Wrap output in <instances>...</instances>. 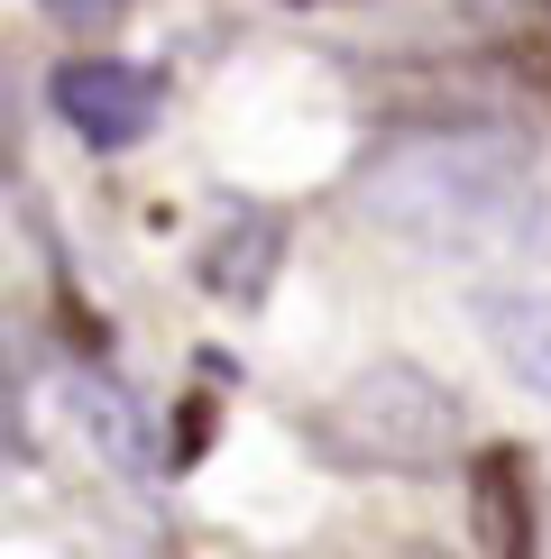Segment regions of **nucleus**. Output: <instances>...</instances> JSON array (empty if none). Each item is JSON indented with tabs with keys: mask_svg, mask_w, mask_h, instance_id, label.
<instances>
[{
	"mask_svg": "<svg viewBox=\"0 0 551 559\" xmlns=\"http://www.w3.org/2000/svg\"><path fill=\"white\" fill-rule=\"evenodd\" d=\"M359 212L432 258H551V175L515 129H423L367 156Z\"/></svg>",
	"mask_w": 551,
	"mask_h": 559,
	"instance_id": "f257e3e1",
	"label": "nucleus"
},
{
	"mask_svg": "<svg viewBox=\"0 0 551 559\" xmlns=\"http://www.w3.org/2000/svg\"><path fill=\"white\" fill-rule=\"evenodd\" d=\"M304 431H313V450L331 459V468L432 477V468H450L469 413H459V394L442 377H423L413 358H377V367H359V377L340 385Z\"/></svg>",
	"mask_w": 551,
	"mask_h": 559,
	"instance_id": "f03ea898",
	"label": "nucleus"
},
{
	"mask_svg": "<svg viewBox=\"0 0 551 559\" xmlns=\"http://www.w3.org/2000/svg\"><path fill=\"white\" fill-rule=\"evenodd\" d=\"M469 532H478V559H542L534 450H478L469 459Z\"/></svg>",
	"mask_w": 551,
	"mask_h": 559,
	"instance_id": "7ed1b4c3",
	"label": "nucleus"
},
{
	"mask_svg": "<svg viewBox=\"0 0 551 559\" xmlns=\"http://www.w3.org/2000/svg\"><path fill=\"white\" fill-rule=\"evenodd\" d=\"M56 110H65L74 138H92V147H129V138L156 129V83L138 74V64H120V56H83V64L56 74Z\"/></svg>",
	"mask_w": 551,
	"mask_h": 559,
	"instance_id": "20e7f679",
	"label": "nucleus"
},
{
	"mask_svg": "<svg viewBox=\"0 0 551 559\" xmlns=\"http://www.w3.org/2000/svg\"><path fill=\"white\" fill-rule=\"evenodd\" d=\"M478 321H488V348L515 367V385H534L551 404V294H488Z\"/></svg>",
	"mask_w": 551,
	"mask_h": 559,
	"instance_id": "39448f33",
	"label": "nucleus"
},
{
	"mask_svg": "<svg viewBox=\"0 0 551 559\" xmlns=\"http://www.w3.org/2000/svg\"><path fill=\"white\" fill-rule=\"evenodd\" d=\"M267 266H276V221L267 212H230V239L212 229V248H202V285L230 294V302H258Z\"/></svg>",
	"mask_w": 551,
	"mask_h": 559,
	"instance_id": "423d86ee",
	"label": "nucleus"
},
{
	"mask_svg": "<svg viewBox=\"0 0 551 559\" xmlns=\"http://www.w3.org/2000/svg\"><path fill=\"white\" fill-rule=\"evenodd\" d=\"M488 10H551V0H488Z\"/></svg>",
	"mask_w": 551,
	"mask_h": 559,
	"instance_id": "0eeeda50",
	"label": "nucleus"
}]
</instances>
